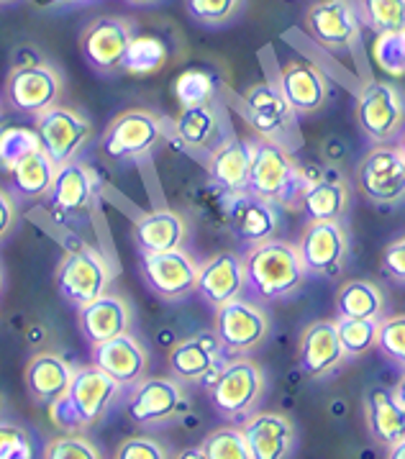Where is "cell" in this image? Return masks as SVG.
Wrapping results in <instances>:
<instances>
[{
	"instance_id": "6da1fadb",
	"label": "cell",
	"mask_w": 405,
	"mask_h": 459,
	"mask_svg": "<svg viewBox=\"0 0 405 459\" xmlns=\"http://www.w3.org/2000/svg\"><path fill=\"white\" fill-rule=\"evenodd\" d=\"M244 267L246 290H252L262 303L288 300L300 293L308 280L297 244L285 239H267L249 247Z\"/></svg>"
},
{
	"instance_id": "7a4b0ae2",
	"label": "cell",
	"mask_w": 405,
	"mask_h": 459,
	"mask_svg": "<svg viewBox=\"0 0 405 459\" xmlns=\"http://www.w3.org/2000/svg\"><path fill=\"white\" fill-rule=\"evenodd\" d=\"M121 390L124 387L92 362L82 365L74 369L70 390L49 405V419L62 434H82L108 416Z\"/></svg>"
},
{
	"instance_id": "3957f363",
	"label": "cell",
	"mask_w": 405,
	"mask_h": 459,
	"mask_svg": "<svg viewBox=\"0 0 405 459\" xmlns=\"http://www.w3.org/2000/svg\"><path fill=\"white\" fill-rule=\"evenodd\" d=\"M308 178L293 160L290 149L270 142L254 139L252 142V167L246 190L264 201L275 203L277 208H300L303 193L308 187Z\"/></svg>"
},
{
	"instance_id": "277c9868",
	"label": "cell",
	"mask_w": 405,
	"mask_h": 459,
	"mask_svg": "<svg viewBox=\"0 0 405 459\" xmlns=\"http://www.w3.org/2000/svg\"><path fill=\"white\" fill-rule=\"evenodd\" d=\"M264 393H267V377L257 362L246 357L226 362L216 383L208 387L211 403L226 421L249 419L262 403Z\"/></svg>"
},
{
	"instance_id": "5b68a950",
	"label": "cell",
	"mask_w": 405,
	"mask_h": 459,
	"mask_svg": "<svg viewBox=\"0 0 405 459\" xmlns=\"http://www.w3.org/2000/svg\"><path fill=\"white\" fill-rule=\"evenodd\" d=\"M55 282L59 295L70 306L82 308L92 300H98L100 295L108 293L113 282V270L108 259L103 257L95 247L82 244L62 257L59 267H56Z\"/></svg>"
},
{
	"instance_id": "8992f818",
	"label": "cell",
	"mask_w": 405,
	"mask_h": 459,
	"mask_svg": "<svg viewBox=\"0 0 405 459\" xmlns=\"http://www.w3.org/2000/svg\"><path fill=\"white\" fill-rule=\"evenodd\" d=\"M167 121L162 116L144 108H131L118 113L103 134V154L113 162H136L151 154L162 144Z\"/></svg>"
},
{
	"instance_id": "52a82bcc",
	"label": "cell",
	"mask_w": 405,
	"mask_h": 459,
	"mask_svg": "<svg viewBox=\"0 0 405 459\" xmlns=\"http://www.w3.org/2000/svg\"><path fill=\"white\" fill-rule=\"evenodd\" d=\"M357 124L372 144H390L405 131V95L387 80H372L359 92Z\"/></svg>"
},
{
	"instance_id": "ba28073f",
	"label": "cell",
	"mask_w": 405,
	"mask_h": 459,
	"mask_svg": "<svg viewBox=\"0 0 405 459\" xmlns=\"http://www.w3.org/2000/svg\"><path fill=\"white\" fill-rule=\"evenodd\" d=\"M190 411V398L175 377H144L131 385L126 413L142 429H159L183 419Z\"/></svg>"
},
{
	"instance_id": "9c48e42d",
	"label": "cell",
	"mask_w": 405,
	"mask_h": 459,
	"mask_svg": "<svg viewBox=\"0 0 405 459\" xmlns=\"http://www.w3.org/2000/svg\"><path fill=\"white\" fill-rule=\"evenodd\" d=\"M65 77L49 62H34L13 67L5 77V100L8 106L26 116H41L44 110L59 106Z\"/></svg>"
},
{
	"instance_id": "30bf717a",
	"label": "cell",
	"mask_w": 405,
	"mask_h": 459,
	"mask_svg": "<svg viewBox=\"0 0 405 459\" xmlns=\"http://www.w3.org/2000/svg\"><path fill=\"white\" fill-rule=\"evenodd\" d=\"M213 331L221 342L226 354L246 357L249 351L259 350L270 336V316L267 311L246 298H237L216 308Z\"/></svg>"
},
{
	"instance_id": "8fae6325",
	"label": "cell",
	"mask_w": 405,
	"mask_h": 459,
	"mask_svg": "<svg viewBox=\"0 0 405 459\" xmlns=\"http://www.w3.org/2000/svg\"><path fill=\"white\" fill-rule=\"evenodd\" d=\"M297 249L308 275L336 280L349 259V234L341 221H308Z\"/></svg>"
},
{
	"instance_id": "7c38bea8",
	"label": "cell",
	"mask_w": 405,
	"mask_h": 459,
	"mask_svg": "<svg viewBox=\"0 0 405 459\" xmlns=\"http://www.w3.org/2000/svg\"><path fill=\"white\" fill-rule=\"evenodd\" d=\"M136 37L134 21L124 16H100L90 21L80 37V49L95 73L113 74L124 70L131 41Z\"/></svg>"
},
{
	"instance_id": "4fadbf2b",
	"label": "cell",
	"mask_w": 405,
	"mask_h": 459,
	"mask_svg": "<svg viewBox=\"0 0 405 459\" xmlns=\"http://www.w3.org/2000/svg\"><path fill=\"white\" fill-rule=\"evenodd\" d=\"M362 16L354 0H321L308 8L306 29L329 52H351L362 39Z\"/></svg>"
},
{
	"instance_id": "5bb4252c",
	"label": "cell",
	"mask_w": 405,
	"mask_h": 459,
	"mask_svg": "<svg viewBox=\"0 0 405 459\" xmlns=\"http://www.w3.org/2000/svg\"><path fill=\"white\" fill-rule=\"evenodd\" d=\"M37 134L41 149L55 160V165H67L88 147L92 129L90 121L70 106H55L37 116Z\"/></svg>"
},
{
	"instance_id": "9a60e30c",
	"label": "cell",
	"mask_w": 405,
	"mask_h": 459,
	"mask_svg": "<svg viewBox=\"0 0 405 459\" xmlns=\"http://www.w3.org/2000/svg\"><path fill=\"white\" fill-rule=\"evenodd\" d=\"M357 183L365 198L377 205L405 201V160L398 147L377 144L357 167Z\"/></svg>"
},
{
	"instance_id": "2e32d148",
	"label": "cell",
	"mask_w": 405,
	"mask_h": 459,
	"mask_svg": "<svg viewBox=\"0 0 405 459\" xmlns=\"http://www.w3.org/2000/svg\"><path fill=\"white\" fill-rule=\"evenodd\" d=\"M244 113L249 126L257 131L259 139H270L288 147V134L295 131V113L280 85L257 82L244 92Z\"/></svg>"
},
{
	"instance_id": "e0dca14e",
	"label": "cell",
	"mask_w": 405,
	"mask_h": 459,
	"mask_svg": "<svg viewBox=\"0 0 405 459\" xmlns=\"http://www.w3.org/2000/svg\"><path fill=\"white\" fill-rule=\"evenodd\" d=\"M201 264L185 249H172L162 255H142V277L149 290L162 300H185L198 288Z\"/></svg>"
},
{
	"instance_id": "ac0fdd59",
	"label": "cell",
	"mask_w": 405,
	"mask_h": 459,
	"mask_svg": "<svg viewBox=\"0 0 405 459\" xmlns=\"http://www.w3.org/2000/svg\"><path fill=\"white\" fill-rule=\"evenodd\" d=\"M219 365H223V347L216 331H201L187 336L177 342L167 357L169 377L183 385H202V380Z\"/></svg>"
},
{
	"instance_id": "d6986e66",
	"label": "cell",
	"mask_w": 405,
	"mask_h": 459,
	"mask_svg": "<svg viewBox=\"0 0 405 459\" xmlns=\"http://www.w3.org/2000/svg\"><path fill=\"white\" fill-rule=\"evenodd\" d=\"M252 459H290L297 444V431L290 416L277 411H254L241 421Z\"/></svg>"
},
{
	"instance_id": "ffe728a7",
	"label": "cell",
	"mask_w": 405,
	"mask_h": 459,
	"mask_svg": "<svg viewBox=\"0 0 405 459\" xmlns=\"http://www.w3.org/2000/svg\"><path fill=\"white\" fill-rule=\"evenodd\" d=\"M347 359L349 357L339 342L336 321L321 318V321H314L306 326L303 336H300V354H297V362H300V369L306 377H311V380L332 377Z\"/></svg>"
},
{
	"instance_id": "44dd1931",
	"label": "cell",
	"mask_w": 405,
	"mask_h": 459,
	"mask_svg": "<svg viewBox=\"0 0 405 459\" xmlns=\"http://www.w3.org/2000/svg\"><path fill=\"white\" fill-rule=\"evenodd\" d=\"M244 290H246V267H244V257H239L237 252H221L201 262L195 293L211 308H221L226 303L237 300L244 295Z\"/></svg>"
},
{
	"instance_id": "7402d4cb",
	"label": "cell",
	"mask_w": 405,
	"mask_h": 459,
	"mask_svg": "<svg viewBox=\"0 0 405 459\" xmlns=\"http://www.w3.org/2000/svg\"><path fill=\"white\" fill-rule=\"evenodd\" d=\"M92 365L103 369L121 387H131L147 377L149 351L134 333H124L111 342L95 344Z\"/></svg>"
},
{
	"instance_id": "603a6c76",
	"label": "cell",
	"mask_w": 405,
	"mask_h": 459,
	"mask_svg": "<svg viewBox=\"0 0 405 459\" xmlns=\"http://www.w3.org/2000/svg\"><path fill=\"white\" fill-rule=\"evenodd\" d=\"M77 318H80L82 336L88 339L90 347L131 333V326H134V311H131L129 300L116 293L100 295L98 300L77 308Z\"/></svg>"
},
{
	"instance_id": "cb8c5ba5",
	"label": "cell",
	"mask_w": 405,
	"mask_h": 459,
	"mask_svg": "<svg viewBox=\"0 0 405 459\" xmlns=\"http://www.w3.org/2000/svg\"><path fill=\"white\" fill-rule=\"evenodd\" d=\"M228 221L237 234V239L246 247H254L267 239H275L280 229V211L275 203L252 195L249 190L231 195L228 203Z\"/></svg>"
},
{
	"instance_id": "d4e9b609",
	"label": "cell",
	"mask_w": 405,
	"mask_h": 459,
	"mask_svg": "<svg viewBox=\"0 0 405 459\" xmlns=\"http://www.w3.org/2000/svg\"><path fill=\"white\" fill-rule=\"evenodd\" d=\"M280 91L288 98L297 116H311L321 110L329 100V82L323 73L306 62V59H290L280 73Z\"/></svg>"
},
{
	"instance_id": "484cf974",
	"label": "cell",
	"mask_w": 405,
	"mask_h": 459,
	"mask_svg": "<svg viewBox=\"0 0 405 459\" xmlns=\"http://www.w3.org/2000/svg\"><path fill=\"white\" fill-rule=\"evenodd\" d=\"M131 237L139 255H162L172 249H185L187 223L177 211L159 208V211H149L136 221Z\"/></svg>"
},
{
	"instance_id": "4316f807",
	"label": "cell",
	"mask_w": 405,
	"mask_h": 459,
	"mask_svg": "<svg viewBox=\"0 0 405 459\" xmlns=\"http://www.w3.org/2000/svg\"><path fill=\"white\" fill-rule=\"evenodd\" d=\"M252 167V142L228 134L208 157V178L223 193L237 195L246 190Z\"/></svg>"
},
{
	"instance_id": "83f0119b",
	"label": "cell",
	"mask_w": 405,
	"mask_h": 459,
	"mask_svg": "<svg viewBox=\"0 0 405 459\" xmlns=\"http://www.w3.org/2000/svg\"><path fill=\"white\" fill-rule=\"evenodd\" d=\"M74 369L65 357L55 351H39L31 357L23 372V383L29 395L41 405H52L56 398H62L74 377Z\"/></svg>"
},
{
	"instance_id": "f1b7e54d",
	"label": "cell",
	"mask_w": 405,
	"mask_h": 459,
	"mask_svg": "<svg viewBox=\"0 0 405 459\" xmlns=\"http://www.w3.org/2000/svg\"><path fill=\"white\" fill-rule=\"evenodd\" d=\"M92 193H95L92 169L85 162L73 160L67 165L56 167L55 183H52V190L47 195V203L55 213L73 216V213H80L90 205Z\"/></svg>"
},
{
	"instance_id": "f546056e",
	"label": "cell",
	"mask_w": 405,
	"mask_h": 459,
	"mask_svg": "<svg viewBox=\"0 0 405 459\" xmlns=\"http://www.w3.org/2000/svg\"><path fill=\"white\" fill-rule=\"evenodd\" d=\"M365 421L372 439L390 449L405 439V405L387 387H372L365 395Z\"/></svg>"
},
{
	"instance_id": "4dcf8cb0",
	"label": "cell",
	"mask_w": 405,
	"mask_h": 459,
	"mask_svg": "<svg viewBox=\"0 0 405 459\" xmlns=\"http://www.w3.org/2000/svg\"><path fill=\"white\" fill-rule=\"evenodd\" d=\"M5 175H8L11 195L16 201H39V198L49 195L52 183H55L56 165L44 149H37L29 157H23L21 162H16Z\"/></svg>"
},
{
	"instance_id": "1f68e13d",
	"label": "cell",
	"mask_w": 405,
	"mask_h": 459,
	"mask_svg": "<svg viewBox=\"0 0 405 459\" xmlns=\"http://www.w3.org/2000/svg\"><path fill=\"white\" fill-rule=\"evenodd\" d=\"M221 110L216 103H202V106H190L180 110L175 118V134L180 136L187 149L195 152H213L221 144L226 136H221Z\"/></svg>"
},
{
	"instance_id": "d6a6232c",
	"label": "cell",
	"mask_w": 405,
	"mask_h": 459,
	"mask_svg": "<svg viewBox=\"0 0 405 459\" xmlns=\"http://www.w3.org/2000/svg\"><path fill=\"white\" fill-rule=\"evenodd\" d=\"M349 187L339 178H321L311 180L300 208L308 221H341L349 211Z\"/></svg>"
},
{
	"instance_id": "836d02e7",
	"label": "cell",
	"mask_w": 405,
	"mask_h": 459,
	"mask_svg": "<svg viewBox=\"0 0 405 459\" xmlns=\"http://www.w3.org/2000/svg\"><path fill=\"white\" fill-rule=\"evenodd\" d=\"M339 318H377L385 316V293L372 280H349L336 295Z\"/></svg>"
},
{
	"instance_id": "e575fe53",
	"label": "cell",
	"mask_w": 405,
	"mask_h": 459,
	"mask_svg": "<svg viewBox=\"0 0 405 459\" xmlns=\"http://www.w3.org/2000/svg\"><path fill=\"white\" fill-rule=\"evenodd\" d=\"M339 342L347 357H362L377 350L380 342V321L377 318H336Z\"/></svg>"
},
{
	"instance_id": "d590c367",
	"label": "cell",
	"mask_w": 405,
	"mask_h": 459,
	"mask_svg": "<svg viewBox=\"0 0 405 459\" xmlns=\"http://www.w3.org/2000/svg\"><path fill=\"white\" fill-rule=\"evenodd\" d=\"M359 11L377 34H405V0H359Z\"/></svg>"
},
{
	"instance_id": "8d00e7d4",
	"label": "cell",
	"mask_w": 405,
	"mask_h": 459,
	"mask_svg": "<svg viewBox=\"0 0 405 459\" xmlns=\"http://www.w3.org/2000/svg\"><path fill=\"white\" fill-rule=\"evenodd\" d=\"M41 149L37 129L26 126H0V169L8 172L11 167Z\"/></svg>"
},
{
	"instance_id": "74e56055",
	"label": "cell",
	"mask_w": 405,
	"mask_h": 459,
	"mask_svg": "<svg viewBox=\"0 0 405 459\" xmlns=\"http://www.w3.org/2000/svg\"><path fill=\"white\" fill-rule=\"evenodd\" d=\"M202 452L205 459H252L246 439L241 434V426H221L213 429L202 439Z\"/></svg>"
},
{
	"instance_id": "f35d334b",
	"label": "cell",
	"mask_w": 405,
	"mask_h": 459,
	"mask_svg": "<svg viewBox=\"0 0 405 459\" xmlns=\"http://www.w3.org/2000/svg\"><path fill=\"white\" fill-rule=\"evenodd\" d=\"M167 59L165 44L154 37H134L129 47V55L124 62V70L131 74L157 73Z\"/></svg>"
},
{
	"instance_id": "ab89813d",
	"label": "cell",
	"mask_w": 405,
	"mask_h": 459,
	"mask_svg": "<svg viewBox=\"0 0 405 459\" xmlns=\"http://www.w3.org/2000/svg\"><path fill=\"white\" fill-rule=\"evenodd\" d=\"M190 19L202 26H226L244 11V0H185Z\"/></svg>"
},
{
	"instance_id": "60d3db41",
	"label": "cell",
	"mask_w": 405,
	"mask_h": 459,
	"mask_svg": "<svg viewBox=\"0 0 405 459\" xmlns=\"http://www.w3.org/2000/svg\"><path fill=\"white\" fill-rule=\"evenodd\" d=\"M213 92H216V85H213L211 74L201 73V70H187L175 80V95L183 108L213 103Z\"/></svg>"
},
{
	"instance_id": "b9f144b4",
	"label": "cell",
	"mask_w": 405,
	"mask_h": 459,
	"mask_svg": "<svg viewBox=\"0 0 405 459\" xmlns=\"http://www.w3.org/2000/svg\"><path fill=\"white\" fill-rule=\"evenodd\" d=\"M41 459H103V455L82 434H59L52 441H47Z\"/></svg>"
},
{
	"instance_id": "7bdbcfd3",
	"label": "cell",
	"mask_w": 405,
	"mask_h": 459,
	"mask_svg": "<svg viewBox=\"0 0 405 459\" xmlns=\"http://www.w3.org/2000/svg\"><path fill=\"white\" fill-rule=\"evenodd\" d=\"M377 350L383 351L390 362H395L398 368L405 369V313L380 321Z\"/></svg>"
},
{
	"instance_id": "ee69618b",
	"label": "cell",
	"mask_w": 405,
	"mask_h": 459,
	"mask_svg": "<svg viewBox=\"0 0 405 459\" xmlns=\"http://www.w3.org/2000/svg\"><path fill=\"white\" fill-rule=\"evenodd\" d=\"M375 59L387 74H405V34H377Z\"/></svg>"
},
{
	"instance_id": "f6af8a7d",
	"label": "cell",
	"mask_w": 405,
	"mask_h": 459,
	"mask_svg": "<svg viewBox=\"0 0 405 459\" xmlns=\"http://www.w3.org/2000/svg\"><path fill=\"white\" fill-rule=\"evenodd\" d=\"M0 459H34V444L23 426L0 421Z\"/></svg>"
},
{
	"instance_id": "bcb514c9",
	"label": "cell",
	"mask_w": 405,
	"mask_h": 459,
	"mask_svg": "<svg viewBox=\"0 0 405 459\" xmlns=\"http://www.w3.org/2000/svg\"><path fill=\"white\" fill-rule=\"evenodd\" d=\"M113 459H169V452L162 441L151 437H129L118 444Z\"/></svg>"
},
{
	"instance_id": "7dc6e473",
	"label": "cell",
	"mask_w": 405,
	"mask_h": 459,
	"mask_svg": "<svg viewBox=\"0 0 405 459\" xmlns=\"http://www.w3.org/2000/svg\"><path fill=\"white\" fill-rule=\"evenodd\" d=\"M383 270L395 282L405 285V237L395 239L392 244H387L385 255H383Z\"/></svg>"
},
{
	"instance_id": "c3c4849f",
	"label": "cell",
	"mask_w": 405,
	"mask_h": 459,
	"mask_svg": "<svg viewBox=\"0 0 405 459\" xmlns=\"http://www.w3.org/2000/svg\"><path fill=\"white\" fill-rule=\"evenodd\" d=\"M16 221H19V205H16V198L11 195V190L0 187V241L13 231Z\"/></svg>"
},
{
	"instance_id": "681fc988",
	"label": "cell",
	"mask_w": 405,
	"mask_h": 459,
	"mask_svg": "<svg viewBox=\"0 0 405 459\" xmlns=\"http://www.w3.org/2000/svg\"><path fill=\"white\" fill-rule=\"evenodd\" d=\"M175 459H205V452L202 446H190V449H183Z\"/></svg>"
},
{
	"instance_id": "f907efd6",
	"label": "cell",
	"mask_w": 405,
	"mask_h": 459,
	"mask_svg": "<svg viewBox=\"0 0 405 459\" xmlns=\"http://www.w3.org/2000/svg\"><path fill=\"white\" fill-rule=\"evenodd\" d=\"M387 459H405V439H401L387 449Z\"/></svg>"
},
{
	"instance_id": "816d5d0a",
	"label": "cell",
	"mask_w": 405,
	"mask_h": 459,
	"mask_svg": "<svg viewBox=\"0 0 405 459\" xmlns=\"http://www.w3.org/2000/svg\"><path fill=\"white\" fill-rule=\"evenodd\" d=\"M65 3H88V0H34L37 8H52V5H65Z\"/></svg>"
},
{
	"instance_id": "f5cc1de1",
	"label": "cell",
	"mask_w": 405,
	"mask_h": 459,
	"mask_svg": "<svg viewBox=\"0 0 405 459\" xmlns=\"http://www.w3.org/2000/svg\"><path fill=\"white\" fill-rule=\"evenodd\" d=\"M392 393H395V398L405 405V372L401 375V380H398V385L392 387Z\"/></svg>"
},
{
	"instance_id": "db71d44e",
	"label": "cell",
	"mask_w": 405,
	"mask_h": 459,
	"mask_svg": "<svg viewBox=\"0 0 405 459\" xmlns=\"http://www.w3.org/2000/svg\"><path fill=\"white\" fill-rule=\"evenodd\" d=\"M131 5H154V3H159V0H126Z\"/></svg>"
},
{
	"instance_id": "11a10c76",
	"label": "cell",
	"mask_w": 405,
	"mask_h": 459,
	"mask_svg": "<svg viewBox=\"0 0 405 459\" xmlns=\"http://www.w3.org/2000/svg\"><path fill=\"white\" fill-rule=\"evenodd\" d=\"M398 152H401V157L405 160V134L401 136V139H398Z\"/></svg>"
},
{
	"instance_id": "9f6ffc18",
	"label": "cell",
	"mask_w": 405,
	"mask_h": 459,
	"mask_svg": "<svg viewBox=\"0 0 405 459\" xmlns=\"http://www.w3.org/2000/svg\"><path fill=\"white\" fill-rule=\"evenodd\" d=\"M8 3H16V0H0V5H8Z\"/></svg>"
},
{
	"instance_id": "6f0895ef",
	"label": "cell",
	"mask_w": 405,
	"mask_h": 459,
	"mask_svg": "<svg viewBox=\"0 0 405 459\" xmlns=\"http://www.w3.org/2000/svg\"><path fill=\"white\" fill-rule=\"evenodd\" d=\"M0 290H3V270H0Z\"/></svg>"
}]
</instances>
